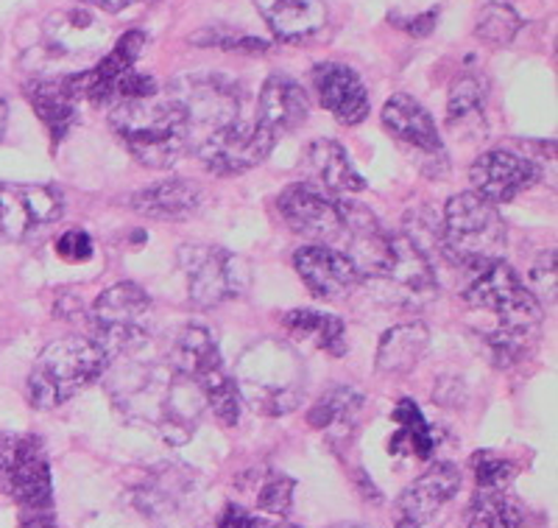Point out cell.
Returning <instances> with one entry per match:
<instances>
[{
    "label": "cell",
    "mask_w": 558,
    "mask_h": 528,
    "mask_svg": "<svg viewBox=\"0 0 558 528\" xmlns=\"http://www.w3.org/2000/svg\"><path fill=\"white\" fill-rule=\"evenodd\" d=\"M463 302L497 319V325L483 336L488 356L497 367L522 361L539 338L545 308L506 261L472 266V277L463 288Z\"/></svg>",
    "instance_id": "obj_1"
},
{
    "label": "cell",
    "mask_w": 558,
    "mask_h": 528,
    "mask_svg": "<svg viewBox=\"0 0 558 528\" xmlns=\"http://www.w3.org/2000/svg\"><path fill=\"white\" fill-rule=\"evenodd\" d=\"M109 388L129 420L157 431L168 445H182L196 431L204 400L171 363H126L109 381Z\"/></svg>",
    "instance_id": "obj_2"
},
{
    "label": "cell",
    "mask_w": 558,
    "mask_h": 528,
    "mask_svg": "<svg viewBox=\"0 0 558 528\" xmlns=\"http://www.w3.org/2000/svg\"><path fill=\"white\" fill-rule=\"evenodd\" d=\"M109 127L140 166L171 168L191 146V129L182 107L171 96L134 98L112 104Z\"/></svg>",
    "instance_id": "obj_3"
},
{
    "label": "cell",
    "mask_w": 558,
    "mask_h": 528,
    "mask_svg": "<svg viewBox=\"0 0 558 528\" xmlns=\"http://www.w3.org/2000/svg\"><path fill=\"white\" fill-rule=\"evenodd\" d=\"M238 397L263 417L291 415L305 395V363L291 344L260 338L246 347L235 367Z\"/></svg>",
    "instance_id": "obj_4"
},
{
    "label": "cell",
    "mask_w": 558,
    "mask_h": 528,
    "mask_svg": "<svg viewBox=\"0 0 558 528\" xmlns=\"http://www.w3.org/2000/svg\"><path fill=\"white\" fill-rule=\"evenodd\" d=\"M107 370V352L89 336L57 338L34 361L28 375V403L39 411H51L73 400Z\"/></svg>",
    "instance_id": "obj_5"
},
{
    "label": "cell",
    "mask_w": 558,
    "mask_h": 528,
    "mask_svg": "<svg viewBox=\"0 0 558 528\" xmlns=\"http://www.w3.org/2000/svg\"><path fill=\"white\" fill-rule=\"evenodd\" d=\"M508 243V229L495 204L477 193L466 191L445 204L441 216V249L458 266H481L502 261Z\"/></svg>",
    "instance_id": "obj_6"
},
{
    "label": "cell",
    "mask_w": 558,
    "mask_h": 528,
    "mask_svg": "<svg viewBox=\"0 0 558 528\" xmlns=\"http://www.w3.org/2000/svg\"><path fill=\"white\" fill-rule=\"evenodd\" d=\"M173 370L182 372L193 386L198 388L204 406L213 408V415L223 425H238L241 417V397L232 375L223 367L221 350L213 333L202 325H187L179 338L173 341L171 358H168Z\"/></svg>",
    "instance_id": "obj_7"
},
{
    "label": "cell",
    "mask_w": 558,
    "mask_h": 528,
    "mask_svg": "<svg viewBox=\"0 0 558 528\" xmlns=\"http://www.w3.org/2000/svg\"><path fill=\"white\" fill-rule=\"evenodd\" d=\"M154 302L137 283H114L93 305L89 327L93 341L107 352L109 363L121 356H134L148 344V319Z\"/></svg>",
    "instance_id": "obj_8"
},
{
    "label": "cell",
    "mask_w": 558,
    "mask_h": 528,
    "mask_svg": "<svg viewBox=\"0 0 558 528\" xmlns=\"http://www.w3.org/2000/svg\"><path fill=\"white\" fill-rule=\"evenodd\" d=\"M179 266L187 277V293L198 308H218L241 300L252 283V268L235 252L213 243H187L179 249Z\"/></svg>",
    "instance_id": "obj_9"
},
{
    "label": "cell",
    "mask_w": 558,
    "mask_h": 528,
    "mask_svg": "<svg viewBox=\"0 0 558 528\" xmlns=\"http://www.w3.org/2000/svg\"><path fill=\"white\" fill-rule=\"evenodd\" d=\"M0 487L23 512L53 509L51 461L32 433H0Z\"/></svg>",
    "instance_id": "obj_10"
},
{
    "label": "cell",
    "mask_w": 558,
    "mask_h": 528,
    "mask_svg": "<svg viewBox=\"0 0 558 528\" xmlns=\"http://www.w3.org/2000/svg\"><path fill=\"white\" fill-rule=\"evenodd\" d=\"M168 96L182 107L191 129V143L223 132L241 121V89L223 76H187L171 87Z\"/></svg>",
    "instance_id": "obj_11"
},
{
    "label": "cell",
    "mask_w": 558,
    "mask_h": 528,
    "mask_svg": "<svg viewBox=\"0 0 558 528\" xmlns=\"http://www.w3.org/2000/svg\"><path fill=\"white\" fill-rule=\"evenodd\" d=\"M366 283H375L388 300L405 308L427 305L438 293L436 272L425 249L413 243L411 236H388L386 255Z\"/></svg>",
    "instance_id": "obj_12"
},
{
    "label": "cell",
    "mask_w": 558,
    "mask_h": 528,
    "mask_svg": "<svg viewBox=\"0 0 558 528\" xmlns=\"http://www.w3.org/2000/svg\"><path fill=\"white\" fill-rule=\"evenodd\" d=\"M277 204L282 221L296 236L332 249L347 243V199L330 196L307 182H299L279 193Z\"/></svg>",
    "instance_id": "obj_13"
},
{
    "label": "cell",
    "mask_w": 558,
    "mask_h": 528,
    "mask_svg": "<svg viewBox=\"0 0 558 528\" xmlns=\"http://www.w3.org/2000/svg\"><path fill=\"white\" fill-rule=\"evenodd\" d=\"M62 211L57 188L0 182V243L26 241L37 229L59 221Z\"/></svg>",
    "instance_id": "obj_14"
},
{
    "label": "cell",
    "mask_w": 558,
    "mask_h": 528,
    "mask_svg": "<svg viewBox=\"0 0 558 528\" xmlns=\"http://www.w3.org/2000/svg\"><path fill=\"white\" fill-rule=\"evenodd\" d=\"M274 146L277 141L257 123L238 121L223 132L209 134L202 143H196V154L207 171L229 177V173H243L260 166Z\"/></svg>",
    "instance_id": "obj_15"
},
{
    "label": "cell",
    "mask_w": 558,
    "mask_h": 528,
    "mask_svg": "<svg viewBox=\"0 0 558 528\" xmlns=\"http://www.w3.org/2000/svg\"><path fill=\"white\" fill-rule=\"evenodd\" d=\"M542 168L531 157L508 148H488L472 163L470 182L472 193L486 199L488 204H506L520 196L522 191L539 182Z\"/></svg>",
    "instance_id": "obj_16"
},
{
    "label": "cell",
    "mask_w": 558,
    "mask_h": 528,
    "mask_svg": "<svg viewBox=\"0 0 558 528\" xmlns=\"http://www.w3.org/2000/svg\"><path fill=\"white\" fill-rule=\"evenodd\" d=\"M293 268L311 288V293L322 300H341L363 283L357 266L343 255L341 249L322 247V243L299 247L293 252Z\"/></svg>",
    "instance_id": "obj_17"
},
{
    "label": "cell",
    "mask_w": 558,
    "mask_h": 528,
    "mask_svg": "<svg viewBox=\"0 0 558 528\" xmlns=\"http://www.w3.org/2000/svg\"><path fill=\"white\" fill-rule=\"evenodd\" d=\"M28 104L39 115V121L48 127L53 141H62L78 121V104L84 101L76 73H59V76H34L23 84Z\"/></svg>",
    "instance_id": "obj_18"
},
{
    "label": "cell",
    "mask_w": 558,
    "mask_h": 528,
    "mask_svg": "<svg viewBox=\"0 0 558 528\" xmlns=\"http://www.w3.org/2000/svg\"><path fill=\"white\" fill-rule=\"evenodd\" d=\"M322 107L343 127H357L368 115V93L361 76L341 62H318L311 73Z\"/></svg>",
    "instance_id": "obj_19"
},
{
    "label": "cell",
    "mask_w": 558,
    "mask_h": 528,
    "mask_svg": "<svg viewBox=\"0 0 558 528\" xmlns=\"http://www.w3.org/2000/svg\"><path fill=\"white\" fill-rule=\"evenodd\" d=\"M107 28L84 9H68L45 23V48L51 59H93L101 53Z\"/></svg>",
    "instance_id": "obj_20"
},
{
    "label": "cell",
    "mask_w": 558,
    "mask_h": 528,
    "mask_svg": "<svg viewBox=\"0 0 558 528\" xmlns=\"http://www.w3.org/2000/svg\"><path fill=\"white\" fill-rule=\"evenodd\" d=\"M311 112V101H307V93L302 89V84L293 82L291 76H282V73H274L266 79L260 89V101H257V118L254 123L268 132L274 141H279L282 134L293 132L296 127H302Z\"/></svg>",
    "instance_id": "obj_21"
},
{
    "label": "cell",
    "mask_w": 558,
    "mask_h": 528,
    "mask_svg": "<svg viewBox=\"0 0 558 528\" xmlns=\"http://www.w3.org/2000/svg\"><path fill=\"white\" fill-rule=\"evenodd\" d=\"M302 168L307 173V185L318 188V191L330 193V196H349V193L366 191V179L357 173V168L352 166L347 148L336 141H313L305 148V159H302Z\"/></svg>",
    "instance_id": "obj_22"
},
{
    "label": "cell",
    "mask_w": 558,
    "mask_h": 528,
    "mask_svg": "<svg viewBox=\"0 0 558 528\" xmlns=\"http://www.w3.org/2000/svg\"><path fill=\"white\" fill-rule=\"evenodd\" d=\"M458 490H461V470L450 461H436L400 495V517L425 526L458 495Z\"/></svg>",
    "instance_id": "obj_23"
},
{
    "label": "cell",
    "mask_w": 558,
    "mask_h": 528,
    "mask_svg": "<svg viewBox=\"0 0 558 528\" xmlns=\"http://www.w3.org/2000/svg\"><path fill=\"white\" fill-rule=\"evenodd\" d=\"M146 48V34L129 32L112 45V51L101 57V62L89 71L76 73L82 96L93 104H114L118 96V84L123 82L129 71H134L140 51Z\"/></svg>",
    "instance_id": "obj_24"
},
{
    "label": "cell",
    "mask_w": 558,
    "mask_h": 528,
    "mask_svg": "<svg viewBox=\"0 0 558 528\" xmlns=\"http://www.w3.org/2000/svg\"><path fill=\"white\" fill-rule=\"evenodd\" d=\"M383 123L405 146L418 148L425 154H436V157L445 152V143H441V134H438L430 112L405 93H397V96L388 98L386 107H383Z\"/></svg>",
    "instance_id": "obj_25"
},
{
    "label": "cell",
    "mask_w": 558,
    "mask_h": 528,
    "mask_svg": "<svg viewBox=\"0 0 558 528\" xmlns=\"http://www.w3.org/2000/svg\"><path fill=\"white\" fill-rule=\"evenodd\" d=\"M266 26L282 43H302L313 37L327 23L324 0H254Z\"/></svg>",
    "instance_id": "obj_26"
},
{
    "label": "cell",
    "mask_w": 558,
    "mask_h": 528,
    "mask_svg": "<svg viewBox=\"0 0 558 528\" xmlns=\"http://www.w3.org/2000/svg\"><path fill=\"white\" fill-rule=\"evenodd\" d=\"M202 188L191 179H162L134 193L132 207L140 216L159 218V221H184L202 207Z\"/></svg>",
    "instance_id": "obj_27"
},
{
    "label": "cell",
    "mask_w": 558,
    "mask_h": 528,
    "mask_svg": "<svg viewBox=\"0 0 558 528\" xmlns=\"http://www.w3.org/2000/svg\"><path fill=\"white\" fill-rule=\"evenodd\" d=\"M282 327L288 336L307 347H316L336 358L347 356V327L336 313L318 311V308H293L282 316Z\"/></svg>",
    "instance_id": "obj_28"
},
{
    "label": "cell",
    "mask_w": 558,
    "mask_h": 528,
    "mask_svg": "<svg viewBox=\"0 0 558 528\" xmlns=\"http://www.w3.org/2000/svg\"><path fill=\"white\" fill-rule=\"evenodd\" d=\"M430 347V331L422 322L397 325L377 344V370L383 375H408Z\"/></svg>",
    "instance_id": "obj_29"
},
{
    "label": "cell",
    "mask_w": 558,
    "mask_h": 528,
    "mask_svg": "<svg viewBox=\"0 0 558 528\" xmlns=\"http://www.w3.org/2000/svg\"><path fill=\"white\" fill-rule=\"evenodd\" d=\"M447 129L461 141L486 134V84L481 79L463 76L452 84L447 98Z\"/></svg>",
    "instance_id": "obj_30"
},
{
    "label": "cell",
    "mask_w": 558,
    "mask_h": 528,
    "mask_svg": "<svg viewBox=\"0 0 558 528\" xmlns=\"http://www.w3.org/2000/svg\"><path fill=\"white\" fill-rule=\"evenodd\" d=\"M393 422L400 425L397 436H391V445L388 451L393 456H413V458H427L436 451V433H433L430 422L425 420V415L418 411V406L413 400H400V406L393 408Z\"/></svg>",
    "instance_id": "obj_31"
},
{
    "label": "cell",
    "mask_w": 558,
    "mask_h": 528,
    "mask_svg": "<svg viewBox=\"0 0 558 528\" xmlns=\"http://www.w3.org/2000/svg\"><path fill=\"white\" fill-rule=\"evenodd\" d=\"M363 408V395L352 386H336L330 388L327 395H322L316 400V406L311 408L307 422L318 431H349V428L357 422V415Z\"/></svg>",
    "instance_id": "obj_32"
},
{
    "label": "cell",
    "mask_w": 558,
    "mask_h": 528,
    "mask_svg": "<svg viewBox=\"0 0 558 528\" xmlns=\"http://www.w3.org/2000/svg\"><path fill=\"white\" fill-rule=\"evenodd\" d=\"M522 509L502 490H481L472 501L466 528H520Z\"/></svg>",
    "instance_id": "obj_33"
},
{
    "label": "cell",
    "mask_w": 558,
    "mask_h": 528,
    "mask_svg": "<svg viewBox=\"0 0 558 528\" xmlns=\"http://www.w3.org/2000/svg\"><path fill=\"white\" fill-rule=\"evenodd\" d=\"M520 28L522 17L508 3H486L475 23V34L488 45H511Z\"/></svg>",
    "instance_id": "obj_34"
},
{
    "label": "cell",
    "mask_w": 558,
    "mask_h": 528,
    "mask_svg": "<svg viewBox=\"0 0 558 528\" xmlns=\"http://www.w3.org/2000/svg\"><path fill=\"white\" fill-rule=\"evenodd\" d=\"M472 470H475L481 490H506L511 484V478L517 476L514 461L495 451H477L472 456Z\"/></svg>",
    "instance_id": "obj_35"
},
{
    "label": "cell",
    "mask_w": 558,
    "mask_h": 528,
    "mask_svg": "<svg viewBox=\"0 0 558 528\" xmlns=\"http://www.w3.org/2000/svg\"><path fill=\"white\" fill-rule=\"evenodd\" d=\"M293 503V481L288 476H268L257 495V506L268 515H286Z\"/></svg>",
    "instance_id": "obj_36"
},
{
    "label": "cell",
    "mask_w": 558,
    "mask_h": 528,
    "mask_svg": "<svg viewBox=\"0 0 558 528\" xmlns=\"http://www.w3.org/2000/svg\"><path fill=\"white\" fill-rule=\"evenodd\" d=\"M527 291L536 297L539 305H547V302L553 305V300H556V252H553V249L533 263L531 286H527Z\"/></svg>",
    "instance_id": "obj_37"
},
{
    "label": "cell",
    "mask_w": 558,
    "mask_h": 528,
    "mask_svg": "<svg viewBox=\"0 0 558 528\" xmlns=\"http://www.w3.org/2000/svg\"><path fill=\"white\" fill-rule=\"evenodd\" d=\"M57 255L68 263H84L93 257V241L82 229H70L57 241Z\"/></svg>",
    "instance_id": "obj_38"
},
{
    "label": "cell",
    "mask_w": 558,
    "mask_h": 528,
    "mask_svg": "<svg viewBox=\"0 0 558 528\" xmlns=\"http://www.w3.org/2000/svg\"><path fill=\"white\" fill-rule=\"evenodd\" d=\"M271 526L274 523H268L266 517L254 515V512L243 509V506H227L216 528H271Z\"/></svg>",
    "instance_id": "obj_39"
},
{
    "label": "cell",
    "mask_w": 558,
    "mask_h": 528,
    "mask_svg": "<svg viewBox=\"0 0 558 528\" xmlns=\"http://www.w3.org/2000/svg\"><path fill=\"white\" fill-rule=\"evenodd\" d=\"M84 3L101 9V12H107V14H121V12H126V9L151 3V0H84Z\"/></svg>",
    "instance_id": "obj_40"
},
{
    "label": "cell",
    "mask_w": 558,
    "mask_h": 528,
    "mask_svg": "<svg viewBox=\"0 0 558 528\" xmlns=\"http://www.w3.org/2000/svg\"><path fill=\"white\" fill-rule=\"evenodd\" d=\"M23 528H59L51 512H23Z\"/></svg>",
    "instance_id": "obj_41"
},
{
    "label": "cell",
    "mask_w": 558,
    "mask_h": 528,
    "mask_svg": "<svg viewBox=\"0 0 558 528\" xmlns=\"http://www.w3.org/2000/svg\"><path fill=\"white\" fill-rule=\"evenodd\" d=\"M7 123H9V104L7 98L0 96V137L7 134Z\"/></svg>",
    "instance_id": "obj_42"
},
{
    "label": "cell",
    "mask_w": 558,
    "mask_h": 528,
    "mask_svg": "<svg viewBox=\"0 0 558 528\" xmlns=\"http://www.w3.org/2000/svg\"><path fill=\"white\" fill-rule=\"evenodd\" d=\"M397 528H425V526H416V523H411V520H397Z\"/></svg>",
    "instance_id": "obj_43"
},
{
    "label": "cell",
    "mask_w": 558,
    "mask_h": 528,
    "mask_svg": "<svg viewBox=\"0 0 558 528\" xmlns=\"http://www.w3.org/2000/svg\"><path fill=\"white\" fill-rule=\"evenodd\" d=\"M271 528H296V526H288V523H274Z\"/></svg>",
    "instance_id": "obj_44"
},
{
    "label": "cell",
    "mask_w": 558,
    "mask_h": 528,
    "mask_svg": "<svg viewBox=\"0 0 558 528\" xmlns=\"http://www.w3.org/2000/svg\"><path fill=\"white\" fill-rule=\"evenodd\" d=\"M332 528H363V526H332Z\"/></svg>",
    "instance_id": "obj_45"
}]
</instances>
